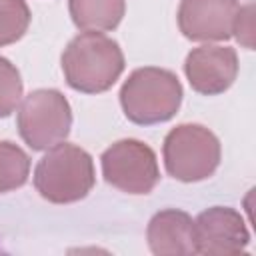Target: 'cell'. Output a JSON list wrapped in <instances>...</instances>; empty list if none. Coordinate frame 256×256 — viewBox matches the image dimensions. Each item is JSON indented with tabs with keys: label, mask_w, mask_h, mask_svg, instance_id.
I'll return each mask as SVG.
<instances>
[{
	"label": "cell",
	"mask_w": 256,
	"mask_h": 256,
	"mask_svg": "<svg viewBox=\"0 0 256 256\" xmlns=\"http://www.w3.org/2000/svg\"><path fill=\"white\" fill-rule=\"evenodd\" d=\"M68 12L82 32H108L122 22L126 0H68Z\"/></svg>",
	"instance_id": "11"
},
{
	"label": "cell",
	"mask_w": 256,
	"mask_h": 256,
	"mask_svg": "<svg viewBox=\"0 0 256 256\" xmlns=\"http://www.w3.org/2000/svg\"><path fill=\"white\" fill-rule=\"evenodd\" d=\"M182 84L172 70L144 66L130 72L120 88L124 116L138 126L168 122L182 104Z\"/></svg>",
	"instance_id": "3"
},
{
	"label": "cell",
	"mask_w": 256,
	"mask_h": 256,
	"mask_svg": "<svg viewBox=\"0 0 256 256\" xmlns=\"http://www.w3.org/2000/svg\"><path fill=\"white\" fill-rule=\"evenodd\" d=\"M30 176L28 154L10 140H0V194L26 184Z\"/></svg>",
	"instance_id": "12"
},
{
	"label": "cell",
	"mask_w": 256,
	"mask_h": 256,
	"mask_svg": "<svg viewBox=\"0 0 256 256\" xmlns=\"http://www.w3.org/2000/svg\"><path fill=\"white\" fill-rule=\"evenodd\" d=\"M22 78L18 68L4 56H0V118L10 116L22 100Z\"/></svg>",
	"instance_id": "14"
},
{
	"label": "cell",
	"mask_w": 256,
	"mask_h": 256,
	"mask_svg": "<svg viewBox=\"0 0 256 256\" xmlns=\"http://www.w3.org/2000/svg\"><path fill=\"white\" fill-rule=\"evenodd\" d=\"M232 36L246 50H254V4L252 2L238 8V14L232 26Z\"/></svg>",
	"instance_id": "15"
},
{
	"label": "cell",
	"mask_w": 256,
	"mask_h": 256,
	"mask_svg": "<svg viewBox=\"0 0 256 256\" xmlns=\"http://www.w3.org/2000/svg\"><path fill=\"white\" fill-rule=\"evenodd\" d=\"M30 20L26 0H0V46L18 42L26 34Z\"/></svg>",
	"instance_id": "13"
},
{
	"label": "cell",
	"mask_w": 256,
	"mask_h": 256,
	"mask_svg": "<svg viewBox=\"0 0 256 256\" xmlns=\"http://www.w3.org/2000/svg\"><path fill=\"white\" fill-rule=\"evenodd\" d=\"M16 126L32 150H48L64 142L72 128V108L56 88L32 90L18 106Z\"/></svg>",
	"instance_id": "5"
},
{
	"label": "cell",
	"mask_w": 256,
	"mask_h": 256,
	"mask_svg": "<svg viewBox=\"0 0 256 256\" xmlns=\"http://www.w3.org/2000/svg\"><path fill=\"white\" fill-rule=\"evenodd\" d=\"M184 74L194 92L218 96L226 92L238 76V54L234 48L220 44L192 48L184 60Z\"/></svg>",
	"instance_id": "8"
},
{
	"label": "cell",
	"mask_w": 256,
	"mask_h": 256,
	"mask_svg": "<svg viewBox=\"0 0 256 256\" xmlns=\"http://www.w3.org/2000/svg\"><path fill=\"white\" fill-rule=\"evenodd\" d=\"M238 0H180L178 28L192 42H222L232 38Z\"/></svg>",
	"instance_id": "9"
},
{
	"label": "cell",
	"mask_w": 256,
	"mask_h": 256,
	"mask_svg": "<svg viewBox=\"0 0 256 256\" xmlns=\"http://www.w3.org/2000/svg\"><path fill=\"white\" fill-rule=\"evenodd\" d=\"M100 164L104 180L126 194H150L160 180L154 150L136 138H124L108 146L100 156Z\"/></svg>",
	"instance_id": "6"
},
{
	"label": "cell",
	"mask_w": 256,
	"mask_h": 256,
	"mask_svg": "<svg viewBox=\"0 0 256 256\" xmlns=\"http://www.w3.org/2000/svg\"><path fill=\"white\" fill-rule=\"evenodd\" d=\"M36 192L52 204H72L88 196L96 184L92 156L70 142L48 148L34 168Z\"/></svg>",
	"instance_id": "2"
},
{
	"label": "cell",
	"mask_w": 256,
	"mask_h": 256,
	"mask_svg": "<svg viewBox=\"0 0 256 256\" xmlns=\"http://www.w3.org/2000/svg\"><path fill=\"white\" fill-rule=\"evenodd\" d=\"M164 168L180 182H200L210 178L220 166L222 148L218 136L202 124H178L162 144Z\"/></svg>",
	"instance_id": "4"
},
{
	"label": "cell",
	"mask_w": 256,
	"mask_h": 256,
	"mask_svg": "<svg viewBox=\"0 0 256 256\" xmlns=\"http://www.w3.org/2000/svg\"><path fill=\"white\" fill-rule=\"evenodd\" d=\"M250 244L242 214L230 206H212L194 220L196 254H240Z\"/></svg>",
	"instance_id": "7"
},
{
	"label": "cell",
	"mask_w": 256,
	"mask_h": 256,
	"mask_svg": "<svg viewBox=\"0 0 256 256\" xmlns=\"http://www.w3.org/2000/svg\"><path fill=\"white\" fill-rule=\"evenodd\" d=\"M66 84L82 94H100L124 72V54L116 40L102 32H80L60 58Z\"/></svg>",
	"instance_id": "1"
},
{
	"label": "cell",
	"mask_w": 256,
	"mask_h": 256,
	"mask_svg": "<svg viewBox=\"0 0 256 256\" xmlns=\"http://www.w3.org/2000/svg\"><path fill=\"white\" fill-rule=\"evenodd\" d=\"M152 254H194V220L188 212L166 208L156 212L146 228Z\"/></svg>",
	"instance_id": "10"
}]
</instances>
